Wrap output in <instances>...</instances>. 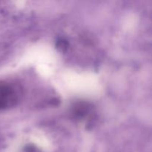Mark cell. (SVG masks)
Returning a JSON list of instances; mask_svg holds the SVG:
<instances>
[{
  "instance_id": "obj_1",
  "label": "cell",
  "mask_w": 152,
  "mask_h": 152,
  "mask_svg": "<svg viewBox=\"0 0 152 152\" xmlns=\"http://www.w3.org/2000/svg\"><path fill=\"white\" fill-rule=\"evenodd\" d=\"M22 89L19 86L10 82H0V110L14 107L19 102Z\"/></svg>"
}]
</instances>
